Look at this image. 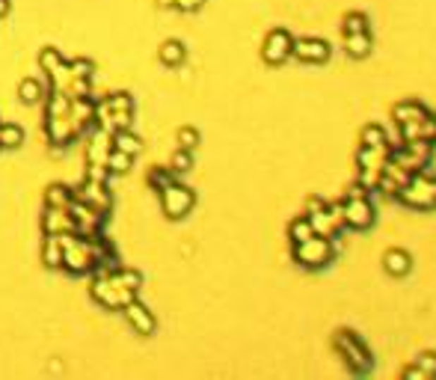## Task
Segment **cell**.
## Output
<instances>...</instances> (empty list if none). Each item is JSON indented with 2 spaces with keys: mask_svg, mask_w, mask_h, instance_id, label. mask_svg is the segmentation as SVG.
I'll return each instance as SVG.
<instances>
[{
  "mask_svg": "<svg viewBox=\"0 0 436 380\" xmlns=\"http://www.w3.org/2000/svg\"><path fill=\"white\" fill-rule=\"evenodd\" d=\"M341 250L339 244V235L336 238H324V235H312L306 241L294 244V262L309 267V271H321L327 267L332 259H336V252Z\"/></svg>",
  "mask_w": 436,
  "mask_h": 380,
  "instance_id": "6da1fadb",
  "label": "cell"
},
{
  "mask_svg": "<svg viewBox=\"0 0 436 380\" xmlns=\"http://www.w3.org/2000/svg\"><path fill=\"white\" fill-rule=\"evenodd\" d=\"M371 190H365L356 181V185L347 190V196L341 200L344 208V229H353V232H365L371 229L374 223V202H371Z\"/></svg>",
  "mask_w": 436,
  "mask_h": 380,
  "instance_id": "7a4b0ae2",
  "label": "cell"
},
{
  "mask_svg": "<svg viewBox=\"0 0 436 380\" xmlns=\"http://www.w3.org/2000/svg\"><path fill=\"white\" fill-rule=\"evenodd\" d=\"M395 200L404 202L406 208H416V211H433L436 208V176L428 170L413 173Z\"/></svg>",
  "mask_w": 436,
  "mask_h": 380,
  "instance_id": "3957f363",
  "label": "cell"
},
{
  "mask_svg": "<svg viewBox=\"0 0 436 380\" xmlns=\"http://www.w3.org/2000/svg\"><path fill=\"white\" fill-rule=\"evenodd\" d=\"M332 345H336V350L344 357V362L351 365L356 374H368L371 372V365H374L371 350H368V345L362 342L353 330H339L336 333V342H332Z\"/></svg>",
  "mask_w": 436,
  "mask_h": 380,
  "instance_id": "277c9868",
  "label": "cell"
},
{
  "mask_svg": "<svg viewBox=\"0 0 436 380\" xmlns=\"http://www.w3.org/2000/svg\"><path fill=\"white\" fill-rule=\"evenodd\" d=\"M389 158L401 164L406 173L428 170V164L433 158V143H428V140H406V143L389 149Z\"/></svg>",
  "mask_w": 436,
  "mask_h": 380,
  "instance_id": "5b68a950",
  "label": "cell"
},
{
  "mask_svg": "<svg viewBox=\"0 0 436 380\" xmlns=\"http://www.w3.org/2000/svg\"><path fill=\"white\" fill-rule=\"evenodd\" d=\"M389 149L392 146H362L356 154L359 164V185L365 190H377V181H380V173L389 161Z\"/></svg>",
  "mask_w": 436,
  "mask_h": 380,
  "instance_id": "8992f818",
  "label": "cell"
},
{
  "mask_svg": "<svg viewBox=\"0 0 436 380\" xmlns=\"http://www.w3.org/2000/svg\"><path fill=\"white\" fill-rule=\"evenodd\" d=\"M157 193H161V202H164L166 217H172V220L184 217L187 211L193 208V202H196L193 190L184 188V185H178V181H169V185H166L164 190H157Z\"/></svg>",
  "mask_w": 436,
  "mask_h": 380,
  "instance_id": "52a82bcc",
  "label": "cell"
},
{
  "mask_svg": "<svg viewBox=\"0 0 436 380\" xmlns=\"http://www.w3.org/2000/svg\"><path fill=\"white\" fill-rule=\"evenodd\" d=\"M291 48H294V36H291L285 27H276V30L267 33L265 48H261V57L270 66H282L291 57Z\"/></svg>",
  "mask_w": 436,
  "mask_h": 380,
  "instance_id": "ba28073f",
  "label": "cell"
},
{
  "mask_svg": "<svg viewBox=\"0 0 436 380\" xmlns=\"http://www.w3.org/2000/svg\"><path fill=\"white\" fill-rule=\"evenodd\" d=\"M66 211L71 214V220H75V226H78V235H98V226L104 223V214L101 211H95V208H90L86 202H80V200H75L71 196V202L66 205Z\"/></svg>",
  "mask_w": 436,
  "mask_h": 380,
  "instance_id": "9c48e42d",
  "label": "cell"
},
{
  "mask_svg": "<svg viewBox=\"0 0 436 380\" xmlns=\"http://www.w3.org/2000/svg\"><path fill=\"white\" fill-rule=\"evenodd\" d=\"M410 176L413 173H406L401 164H395V161H386V166H383V173H380V181H377V193H386L389 200H395V196L404 190V185L410 181Z\"/></svg>",
  "mask_w": 436,
  "mask_h": 380,
  "instance_id": "30bf717a",
  "label": "cell"
},
{
  "mask_svg": "<svg viewBox=\"0 0 436 380\" xmlns=\"http://www.w3.org/2000/svg\"><path fill=\"white\" fill-rule=\"evenodd\" d=\"M75 200H80V202H86L90 208H95V211H101V214H107V208H110V193H107V185L104 181H95V178H86L83 185L71 193Z\"/></svg>",
  "mask_w": 436,
  "mask_h": 380,
  "instance_id": "8fae6325",
  "label": "cell"
},
{
  "mask_svg": "<svg viewBox=\"0 0 436 380\" xmlns=\"http://www.w3.org/2000/svg\"><path fill=\"white\" fill-rule=\"evenodd\" d=\"M291 57H297L300 63H312L321 66L329 60V45L324 39H294V48H291Z\"/></svg>",
  "mask_w": 436,
  "mask_h": 380,
  "instance_id": "7c38bea8",
  "label": "cell"
},
{
  "mask_svg": "<svg viewBox=\"0 0 436 380\" xmlns=\"http://www.w3.org/2000/svg\"><path fill=\"white\" fill-rule=\"evenodd\" d=\"M122 312H125V318L131 321V327H134L140 336H152L155 333V315L145 309L137 298L134 300H128L125 306H122Z\"/></svg>",
  "mask_w": 436,
  "mask_h": 380,
  "instance_id": "4fadbf2b",
  "label": "cell"
},
{
  "mask_svg": "<svg viewBox=\"0 0 436 380\" xmlns=\"http://www.w3.org/2000/svg\"><path fill=\"white\" fill-rule=\"evenodd\" d=\"M45 232L48 235H66V232H75L78 235V226L75 220H71V214L66 208H48L45 214Z\"/></svg>",
  "mask_w": 436,
  "mask_h": 380,
  "instance_id": "5bb4252c",
  "label": "cell"
},
{
  "mask_svg": "<svg viewBox=\"0 0 436 380\" xmlns=\"http://www.w3.org/2000/svg\"><path fill=\"white\" fill-rule=\"evenodd\" d=\"M383 267L389 276H406L413 271V259H410V252H404V250H389L383 256Z\"/></svg>",
  "mask_w": 436,
  "mask_h": 380,
  "instance_id": "9a60e30c",
  "label": "cell"
},
{
  "mask_svg": "<svg viewBox=\"0 0 436 380\" xmlns=\"http://www.w3.org/2000/svg\"><path fill=\"white\" fill-rule=\"evenodd\" d=\"M430 114V110L425 104H418V102H401L395 104V110H392V116H395V125H406V122H418V119H425Z\"/></svg>",
  "mask_w": 436,
  "mask_h": 380,
  "instance_id": "2e32d148",
  "label": "cell"
},
{
  "mask_svg": "<svg viewBox=\"0 0 436 380\" xmlns=\"http://www.w3.org/2000/svg\"><path fill=\"white\" fill-rule=\"evenodd\" d=\"M344 48H347V54H351L353 60L368 57L371 48H374L371 33H347V36H344Z\"/></svg>",
  "mask_w": 436,
  "mask_h": 380,
  "instance_id": "e0dca14e",
  "label": "cell"
},
{
  "mask_svg": "<svg viewBox=\"0 0 436 380\" xmlns=\"http://www.w3.org/2000/svg\"><path fill=\"white\" fill-rule=\"evenodd\" d=\"M113 149H119V152H125V154H134L143 149V143H140V137L137 134H131L128 128H119V131H113Z\"/></svg>",
  "mask_w": 436,
  "mask_h": 380,
  "instance_id": "ac0fdd59",
  "label": "cell"
},
{
  "mask_svg": "<svg viewBox=\"0 0 436 380\" xmlns=\"http://www.w3.org/2000/svg\"><path fill=\"white\" fill-rule=\"evenodd\" d=\"M184 57H187V51H184V45L181 42H176V39H169V42H164L161 45V63L164 66H181L184 63Z\"/></svg>",
  "mask_w": 436,
  "mask_h": 380,
  "instance_id": "d6986e66",
  "label": "cell"
},
{
  "mask_svg": "<svg viewBox=\"0 0 436 380\" xmlns=\"http://www.w3.org/2000/svg\"><path fill=\"white\" fill-rule=\"evenodd\" d=\"M42 259H45L48 267H60V264H63V244H60V235H48L45 250H42Z\"/></svg>",
  "mask_w": 436,
  "mask_h": 380,
  "instance_id": "ffe728a7",
  "label": "cell"
},
{
  "mask_svg": "<svg viewBox=\"0 0 436 380\" xmlns=\"http://www.w3.org/2000/svg\"><path fill=\"white\" fill-rule=\"evenodd\" d=\"M24 143L21 125H0V149H18Z\"/></svg>",
  "mask_w": 436,
  "mask_h": 380,
  "instance_id": "44dd1931",
  "label": "cell"
},
{
  "mask_svg": "<svg viewBox=\"0 0 436 380\" xmlns=\"http://www.w3.org/2000/svg\"><path fill=\"white\" fill-rule=\"evenodd\" d=\"M315 235V229H312V223H309V217H294L291 220V226H288V238L294 244H300V241H306V238H312Z\"/></svg>",
  "mask_w": 436,
  "mask_h": 380,
  "instance_id": "7402d4cb",
  "label": "cell"
},
{
  "mask_svg": "<svg viewBox=\"0 0 436 380\" xmlns=\"http://www.w3.org/2000/svg\"><path fill=\"white\" fill-rule=\"evenodd\" d=\"M362 146H389V134L383 125H365L362 131Z\"/></svg>",
  "mask_w": 436,
  "mask_h": 380,
  "instance_id": "603a6c76",
  "label": "cell"
},
{
  "mask_svg": "<svg viewBox=\"0 0 436 380\" xmlns=\"http://www.w3.org/2000/svg\"><path fill=\"white\" fill-rule=\"evenodd\" d=\"M347 33H368V16L365 12H347L344 16V36Z\"/></svg>",
  "mask_w": 436,
  "mask_h": 380,
  "instance_id": "cb8c5ba5",
  "label": "cell"
},
{
  "mask_svg": "<svg viewBox=\"0 0 436 380\" xmlns=\"http://www.w3.org/2000/svg\"><path fill=\"white\" fill-rule=\"evenodd\" d=\"M104 166H107L110 173H128V170H131V154H125V152H119V149H110Z\"/></svg>",
  "mask_w": 436,
  "mask_h": 380,
  "instance_id": "d4e9b609",
  "label": "cell"
},
{
  "mask_svg": "<svg viewBox=\"0 0 436 380\" xmlns=\"http://www.w3.org/2000/svg\"><path fill=\"white\" fill-rule=\"evenodd\" d=\"M18 95H21V102H24V104H36L39 98H42V83H39V80H33V78L21 80Z\"/></svg>",
  "mask_w": 436,
  "mask_h": 380,
  "instance_id": "484cf974",
  "label": "cell"
},
{
  "mask_svg": "<svg viewBox=\"0 0 436 380\" xmlns=\"http://www.w3.org/2000/svg\"><path fill=\"white\" fill-rule=\"evenodd\" d=\"M71 202V193L63 185H51L48 188V208H66Z\"/></svg>",
  "mask_w": 436,
  "mask_h": 380,
  "instance_id": "4316f807",
  "label": "cell"
},
{
  "mask_svg": "<svg viewBox=\"0 0 436 380\" xmlns=\"http://www.w3.org/2000/svg\"><path fill=\"white\" fill-rule=\"evenodd\" d=\"M193 166V152H187V149H178L176 154H172V164H169V170L172 173H187Z\"/></svg>",
  "mask_w": 436,
  "mask_h": 380,
  "instance_id": "83f0119b",
  "label": "cell"
},
{
  "mask_svg": "<svg viewBox=\"0 0 436 380\" xmlns=\"http://www.w3.org/2000/svg\"><path fill=\"white\" fill-rule=\"evenodd\" d=\"M169 181H176V173H172V170H161V166H157V170L149 173V185H152L155 190H164Z\"/></svg>",
  "mask_w": 436,
  "mask_h": 380,
  "instance_id": "f1b7e54d",
  "label": "cell"
},
{
  "mask_svg": "<svg viewBox=\"0 0 436 380\" xmlns=\"http://www.w3.org/2000/svg\"><path fill=\"white\" fill-rule=\"evenodd\" d=\"M196 146H199V131H196V128H181V131H178V149L193 152Z\"/></svg>",
  "mask_w": 436,
  "mask_h": 380,
  "instance_id": "f546056e",
  "label": "cell"
},
{
  "mask_svg": "<svg viewBox=\"0 0 436 380\" xmlns=\"http://www.w3.org/2000/svg\"><path fill=\"white\" fill-rule=\"evenodd\" d=\"M416 365H418V369L425 372V374H428L430 380L436 377V354H433V350H425V354H418Z\"/></svg>",
  "mask_w": 436,
  "mask_h": 380,
  "instance_id": "4dcf8cb0",
  "label": "cell"
},
{
  "mask_svg": "<svg viewBox=\"0 0 436 380\" xmlns=\"http://www.w3.org/2000/svg\"><path fill=\"white\" fill-rule=\"evenodd\" d=\"M161 6H176V9H184V12H193V9H199L205 0H157Z\"/></svg>",
  "mask_w": 436,
  "mask_h": 380,
  "instance_id": "1f68e13d",
  "label": "cell"
},
{
  "mask_svg": "<svg viewBox=\"0 0 436 380\" xmlns=\"http://www.w3.org/2000/svg\"><path fill=\"white\" fill-rule=\"evenodd\" d=\"M404 377H406V380H430V377H428L425 372H421V369H418V365H410V369H406V372H404Z\"/></svg>",
  "mask_w": 436,
  "mask_h": 380,
  "instance_id": "d6a6232c",
  "label": "cell"
},
{
  "mask_svg": "<svg viewBox=\"0 0 436 380\" xmlns=\"http://www.w3.org/2000/svg\"><path fill=\"white\" fill-rule=\"evenodd\" d=\"M6 9H9V4L6 0H0V16H6Z\"/></svg>",
  "mask_w": 436,
  "mask_h": 380,
  "instance_id": "836d02e7",
  "label": "cell"
}]
</instances>
